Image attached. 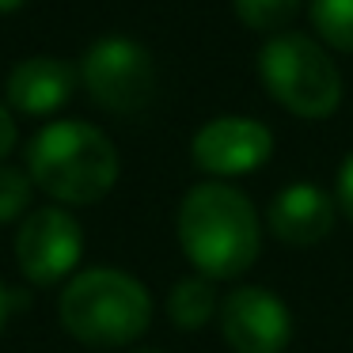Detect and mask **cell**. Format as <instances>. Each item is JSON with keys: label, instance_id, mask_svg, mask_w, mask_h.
<instances>
[{"label": "cell", "instance_id": "cell-1", "mask_svg": "<svg viewBox=\"0 0 353 353\" xmlns=\"http://www.w3.org/2000/svg\"><path fill=\"white\" fill-rule=\"evenodd\" d=\"M179 243L198 274L224 281L251 270L259 259V216L228 183H201L179 205Z\"/></svg>", "mask_w": 353, "mask_h": 353}, {"label": "cell", "instance_id": "cell-2", "mask_svg": "<svg viewBox=\"0 0 353 353\" xmlns=\"http://www.w3.org/2000/svg\"><path fill=\"white\" fill-rule=\"evenodd\" d=\"M31 183L61 205H92L118 183V148L92 122H54L27 148Z\"/></svg>", "mask_w": 353, "mask_h": 353}, {"label": "cell", "instance_id": "cell-3", "mask_svg": "<svg viewBox=\"0 0 353 353\" xmlns=\"http://www.w3.org/2000/svg\"><path fill=\"white\" fill-rule=\"evenodd\" d=\"M61 327L95 350H118L137 342L152 323V296L137 277L95 266L77 274L61 292Z\"/></svg>", "mask_w": 353, "mask_h": 353}, {"label": "cell", "instance_id": "cell-4", "mask_svg": "<svg viewBox=\"0 0 353 353\" xmlns=\"http://www.w3.org/2000/svg\"><path fill=\"white\" fill-rule=\"evenodd\" d=\"M266 92L296 118H330L342 103L338 65L304 34H277L259 57Z\"/></svg>", "mask_w": 353, "mask_h": 353}, {"label": "cell", "instance_id": "cell-5", "mask_svg": "<svg viewBox=\"0 0 353 353\" xmlns=\"http://www.w3.org/2000/svg\"><path fill=\"white\" fill-rule=\"evenodd\" d=\"M80 84L110 114H137L156 95V65L141 42L110 34L88 46L80 61Z\"/></svg>", "mask_w": 353, "mask_h": 353}, {"label": "cell", "instance_id": "cell-6", "mask_svg": "<svg viewBox=\"0 0 353 353\" xmlns=\"http://www.w3.org/2000/svg\"><path fill=\"white\" fill-rule=\"evenodd\" d=\"M80 254H84V236L69 209L42 205L31 209L27 221L19 224L16 259L23 277H31L34 285H57L61 277H69Z\"/></svg>", "mask_w": 353, "mask_h": 353}, {"label": "cell", "instance_id": "cell-7", "mask_svg": "<svg viewBox=\"0 0 353 353\" xmlns=\"http://www.w3.org/2000/svg\"><path fill=\"white\" fill-rule=\"evenodd\" d=\"M221 330L236 353H281L292 338V315L270 289L243 285L224 296Z\"/></svg>", "mask_w": 353, "mask_h": 353}, {"label": "cell", "instance_id": "cell-8", "mask_svg": "<svg viewBox=\"0 0 353 353\" xmlns=\"http://www.w3.org/2000/svg\"><path fill=\"white\" fill-rule=\"evenodd\" d=\"M270 152H274V133L254 118H213L194 133L190 145L194 163L221 179L251 175L270 160Z\"/></svg>", "mask_w": 353, "mask_h": 353}, {"label": "cell", "instance_id": "cell-9", "mask_svg": "<svg viewBox=\"0 0 353 353\" xmlns=\"http://www.w3.org/2000/svg\"><path fill=\"white\" fill-rule=\"evenodd\" d=\"M80 72L57 57H27L8 72V103L27 118H50L72 99Z\"/></svg>", "mask_w": 353, "mask_h": 353}, {"label": "cell", "instance_id": "cell-10", "mask_svg": "<svg viewBox=\"0 0 353 353\" xmlns=\"http://www.w3.org/2000/svg\"><path fill=\"white\" fill-rule=\"evenodd\" d=\"M270 228L277 232L281 243L312 247L319 239H327L330 228H334V201L319 186L296 183L274 198V205H270Z\"/></svg>", "mask_w": 353, "mask_h": 353}, {"label": "cell", "instance_id": "cell-11", "mask_svg": "<svg viewBox=\"0 0 353 353\" xmlns=\"http://www.w3.org/2000/svg\"><path fill=\"white\" fill-rule=\"evenodd\" d=\"M168 312H171V323L179 330H201L216 312V292L205 277H186L171 289L168 296Z\"/></svg>", "mask_w": 353, "mask_h": 353}, {"label": "cell", "instance_id": "cell-12", "mask_svg": "<svg viewBox=\"0 0 353 353\" xmlns=\"http://www.w3.org/2000/svg\"><path fill=\"white\" fill-rule=\"evenodd\" d=\"M312 23L327 46L353 54V0H312Z\"/></svg>", "mask_w": 353, "mask_h": 353}, {"label": "cell", "instance_id": "cell-13", "mask_svg": "<svg viewBox=\"0 0 353 353\" xmlns=\"http://www.w3.org/2000/svg\"><path fill=\"white\" fill-rule=\"evenodd\" d=\"M232 8H236L239 23L247 31H281L292 16L300 12V0H232Z\"/></svg>", "mask_w": 353, "mask_h": 353}, {"label": "cell", "instance_id": "cell-14", "mask_svg": "<svg viewBox=\"0 0 353 353\" xmlns=\"http://www.w3.org/2000/svg\"><path fill=\"white\" fill-rule=\"evenodd\" d=\"M31 175L16 168H0V224L16 221L27 205H31Z\"/></svg>", "mask_w": 353, "mask_h": 353}, {"label": "cell", "instance_id": "cell-15", "mask_svg": "<svg viewBox=\"0 0 353 353\" xmlns=\"http://www.w3.org/2000/svg\"><path fill=\"white\" fill-rule=\"evenodd\" d=\"M338 205L353 221V156H345L342 171H338Z\"/></svg>", "mask_w": 353, "mask_h": 353}, {"label": "cell", "instance_id": "cell-16", "mask_svg": "<svg viewBox=\"0 0 353 353\" xmlns=\"http://www.w3.org/2000/svg\"><path fill=\"white\" fill-rule=\"evenodd\" d=\"M16 148V118L8 114V107L0 103V160Z\"/></svg>", "mask_w": 353, "mask_h": 353}, {"label": "cell", "instance_id": "cell-17", "mask_svg": "<svg viewBox=\"0 0 353 353\" xmlns=\"http://www.w3.org/2000/svg\"><path fill=\"white\" fill-rule=\"evenodd\" d=\"M4 319H8V289L0 285V330H4Z\"/></svg>", "mask_w": 353, "mask_h": 353}, {"label": "cell", "instance_id": "cell-18", "mask_svg": "<svg viewBox=\"0 0 353 353\" xmlns=\"http://www.w3.org/2000/svg\"><path fill=\"white\" fill-rule=\"evenodd\" d=\"M27 0H0V12H19Z\"/></svg>", "mask_w": 353, "mask_h": 353}, {"label": "cell", "instance_id": "cell-19", "mask_svg": "<svg viewBox=\"0 0 353 353\" xmlns=\"http://www.w3.org/2000/svg\"><path fill=\"white\" fill-rule=\"evenodd\" d=\"M133 353H160V350H133Z\"/></svg>", "mask_w": 353, "mask_h": 353}]
</instances>
